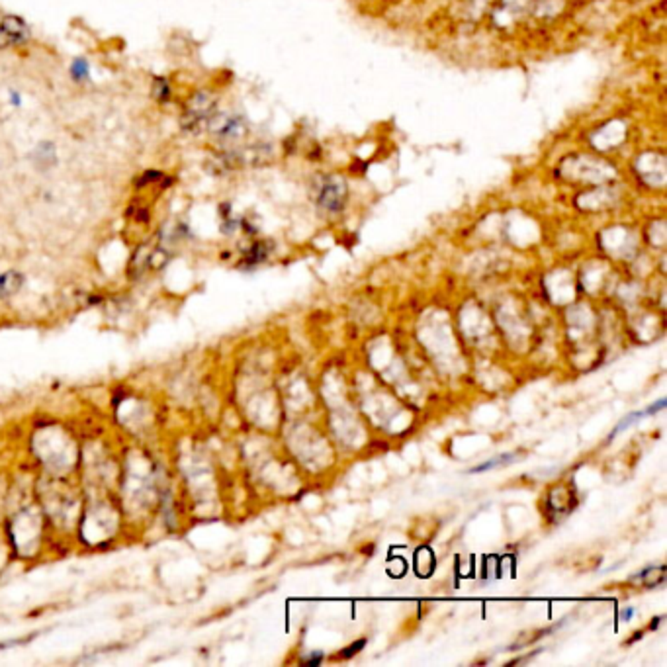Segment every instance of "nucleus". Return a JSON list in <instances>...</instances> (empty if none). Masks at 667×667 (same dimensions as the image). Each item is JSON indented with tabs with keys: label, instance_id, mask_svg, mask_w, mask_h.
I'll use <instances>...</instances> for the list:
<instances>
[{
	"label": "nucleus",
	"instance_id": "f257e3e1",
	"mask_svg": "<svg viewBox=\"0 0 667 667\" xmlns=\"http://www.w3.org/2000/svg\"><path fill=\"white\" fill-rule=\"evenodd\" d=\"M556 176L566 183L607 184L616 178V169L601 157L577 153V155L564 157L560 161Z\"/></svg>",
	"mask_w": 667,
	"mask_h": 667
},
{
	"label": "nucleus",
	"instance_id": "f03ea898",
	"mask_svg": "<svg viewBox=\"0 0 667 667\" xmlns=\"http://www.w3.org/2000/svg\"><path fill=\"white\" fill-rule=\"evenodd\" d=\"M220 112V98L210 88H196L180 104V129L186 136H200L210 128L213 116Z\"/></svg>",
	"mask_w": 667,
	"mask_h": 667
},
{
	"label": "nucleus",
	"instance_id": "7ed1b4c3",
	"mask_svg": "<svg viewBox=\"0 0 667 667\" xmlns=\"http://www.w3.org/2000/svg\"><path fill=\"white\" fill-rule=\"evenodd\" d=\"M311 198L323 213H341L348 202V184L338 174H319L311 180Z\"/></svg>",
	"mask_w": 667,
	"mask_h": 667
},
{
	"label": "nucleus",
	"instance_id": "20e7f679",
	"mask_svg": "<svg viewBox=\"0 0 667 667\" xmlns=\"http://www.w3.org/2000/svg\"><path fill=\"white\" fill-rule=\"evenodd\" d=\"M208 133L216 139L221 147L241 145L249 136V124L245 116L235 112H218L211 119Z\"/></svg>",
	"mask_w": 667,
	"mask_h": 667
},
{
	"label": "nucleus",
	"instance_id": "39448f33",
	"mask_svg": "<svg viewBox=\"0 0 667 667\" xmlns=\"http://www.w3.org/2000/svg\"><path fill=\"white\" fill-rule=\"evenodd\" d=\"M632 171L640 183L648 188L661 190L667 183L666 155L661 151H644L638 157H634Z\"/></svg>",
	"mask_w": 667,
	"mask_h": 667
},
{
	"label": "nucleus",
	"instance_id": "423d86ee",
	"mask_svg": "<svg viewBox=\"0 0 667 667\" xmlns=\"http://www.w3.org/2000/svg\"><path fill=\"white\" fill-rule=\"evenodd\" d=\"M32 37L28 22L16 14H0V51L26 46Z\"/></svg>",
	"mask_w": 667,
	"mask_h": 667
},
{
	"label": "nucleus",
	"instance_id": "0eeeda50",
	"mask_svg": "<svg viewBox=\"0 0 667 667\" xmlns=\"http://www.w3.org/2000/svg\"><path fill=\"white\" fill-rule=\"evenodd\" d=\"M532 0H494L491 22L495 28L509 29L530 12Z\"/></svg>",
	"mask_w": 667,
	"mask_h": 667
},
{
	"label": "nucleus",
	"instance_id": "6e6552de",
	"mask_svg": "<svg viewBox=\"0 0 667 667\" xmlns=\"http://www.w3.org/2000/svg\"><path fill=\"white\" fill-rule=\"evenodd\" d=\"M628 136V128L622 124L621 119H612L607 121L605 126L597 128L589 136V143L597 149V151H612L616 147H621L626 141Z\"/></svg>",
	"mask_w": 667,
	"mask_h": 667
},
{
	"label": "nucleus",
	"instance_id": "1a4fd4ad",
	"mask_svg": "<svg viewBox=\"0 0 667 667\" xmlns=\"http://www.w3.org/2000/svg\"><path fill=\"white\" fill-rule=\"evenodd\" d=\"M32 163L37 171H49L57 165V147L53 141H39L32 151Z\"/></svg>",
	"mask_w": 667,
	"mask_h": 667
},
{
	"label": "nucleus",
	"instance_id": "9d476101",
	"mask_svg": "<svg viewBox=\"0 0 667 667\" xmlns=\"http://www.w3.org/2000/svg\"><path fill=\"white\" fill-rule=\"evenodd\" d=\"M151 98L159 104V106H166L174 100V84L173 81L165 77V74H157L151 81Z\"/></svg>",
	"mask_w": 667,
	"mask_h": 667
},
{
	"label": "nucleus",
	"instance_id": "9b49d317",
	"mask_svg": "<svg viewBox=\"0 0 667 667\" xmlns=\"http://www.w3.org/2000/svg\"><path fill=\"white\" fill-rule=\"evenodd\" d=\"M69 74H71L73 83H86L91 79V61L86 57H74L73 63L69 67Z\"/></svg>",
	"mask_w": 667,
	"mask_h": 667
},
{
	"label": "nucleus",
	"instance_id": "f8f14e48",
	"mask_svg": "<svg viewBox=\"0 0 667 667\" xmlns=\"http://www.w3.org/2000/svg\"><path fill=\"white\" fill-rule=\"evenodd\" d=\"M268 253H270V245H268V243H265V241L253 243L251 249L245 253V256H243V263L247 266L260 265V263H265L266 260Z\"/></svg>",
	"mask_w": 667,
	"mask_h": 667
},
{
	"label": "nucleus",
	"instance_id": "ddd939ff",
	"mask_svg": "<svg viewBox=\"0 0 667 667\" xmlns=\"http://www.w3.org/2000/svg\"><path fill=\"white\" fill-rule=\"evenodd\" d=\"M517 456H519V452H507V454H501V456L491 458V460H487V462H484V464H480V466L472 468L470 472H472V474H482V472L494 470V468L507 466V464H511L513 460H517Z\"/></svg>",
	"mask_w": 667,
	"mask_h": 667
},
{
	"label": "nucleus",
	"instance_id": "4468645a",
	"mask_svg": "<svg viewBox=\"0 0 667 667\" xmlns=\"http://www.w3.org/2000/svg\"><path fill=\"white\" fill-rule=\"evenodd\" d=\"M646 415H648V411L630 413V415H628V417H626V419H624V421H621V423H619V425H616V427H614V429H612L611 437H609V439H614V437H616V435H619V432H621L622 429H626V427H630L632 423H636V421H640V419H642V417H646Z\"/></svg>",
	"mask_w": 667,
	"mask_h": 667
},
{
	"label": "nucleus",
	"instance_id": "2eb2a0df",
	"mask_svg": "<svg viewBox=\"0 0 667 667\" xmlns=\"http://www.w3.org/2000/svg\"><path fill=\"white\" fill-rule=\"evenodd\" d=\"M364 646H366L364 638L357 640L355 644H350L348 648L343 649V654H341V659H348V658H352V656H357L360 649H364Z\"/></svg>",
	"mask_w": 667,
	"mask_h": 667
},
{
	"label": "nucleus",
	"instance_id": "dca6fc26",
	"mask_svg": "<svg viewBox=\"0 0 667 667\" xmlns=\"http://www.w3.org/2000/svg\"><path fill=\"white\" fill-rule=\"evenodd\" d=\"M323 652H311L310 656H305V658L300 661V666H308V667H315L319 666L321 661H323Z\"/></svg>",
	"mask_w": 667,
	"mask_h": 667
},
{
	"label": "nucleus",
	"instance_id": "f3484780",
	"mask_svg": "<svg viewBox=\"0 0 667 667\" xmlns=\"http://www.w3.org/2000/svg\"><path fill=\"white\" fill-rule=\"evenodd\" d=\"M666 399H659V402H656L654 403V405H649L648 409H646V411H648V415H656V413L658 411H661V409H663V407H666Z\"/></svg>",
	"mask_w": 667,
	"mask_h": 667
},
{
	"label": "nucleus",
	"instance_id": "a211bd4d",
	"mask_svg": "<svg viewBox=\"0 0 667 667\" xmlns=\"http://www.w3.org/2000/svg\"><path fill=\"white\" fill-rule=\"evenodd\" d=\"M10 104L14 106V108H20L22 106V94L18 91H10Z\"/></svg>",
	"mask_w": 667,
	"mask_h": 667
},
{
	"label": "nucleus",
	"instance_id": "6ab92c4d",
	"mask_svg": "<svg viewBox=\"0 0 667 667\" xmlns=\"http://www.w3.org/2000/svg\"><path fill=\"white\" fill-rule=\"evenodd\" d=\"M634 612H636V609H632V607H626V609H622V611H621V621H630L632 616H634Z\"/></svg>",
	"mask_w": 667,
	"mask_h": 667
},
{
	"label": "nucleus",
	"instance_id": "aec40b11",
	"mask_svg": "<svg viewBox=\"0 0 667 667\" xmlns=\"http://www.w3.org/2000/svg\"><path fill=\"white\" fill-rule=\"evenodd\" d=\"M663 621V616H658V619H654V624H649V628H658L659 622Z\"/></svg>",
	"mask_w": 667,
	"mask_h": 667
}]
</instances>
